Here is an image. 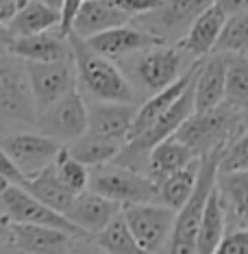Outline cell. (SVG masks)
Wrapping results in <instances>:
<instances>
[{
    "label": "cell",
    "instance_id": "obj_23",
    "mask_svg": "<svg viewBox=\"0 0 248 254\" xmlns=\"http://www.w3.org/2000/svg\"><path fill=\"white\" fill-rule=\"evenodd\" d=\"M59 22H61L59 9L50 7L44 0H26L18 9V13L7 22V26L13 37H24L57 28Z\"/></svg>",
    "mask_w": 248,
    "mask_h": 254
},
{
    "label": "cell",
    "instance_id": "obj_30",
    "mask_svg": "<svg viewBox=\"0 0 248 254\" xmlns=\"http://www.w3.org/2000/svg\"><path fill=\"white\" fill-rule=\"evenodd\" d=\"M216 55H229V57H246L248 55V11L244 13L229 15L224 20V26L220 31L216 46Z\"/></svg>",
    "mask_w": 248,
    "mask_h": 254
},
{
    "label": "cell",
    "instance_id": "obj_2",
    "mask_svg": "<svg viewBox=\"0 0 248 254\" xmlns=\"http://www.w3.org/2000/svg\"><path fill=\"white\" fill-rule=\"evenodd\" d=\"M115 63L142 102L178 80L196 61L181 48V44H159Z\"/></svg>",
    "mask_w": 248,
    "mask_h": 254
},
{
    "label": "cell",
    "instance_id": "obj_31",
    "mask_svg": "<svg viewBox=\"0 0 248 254\" xmlns=\"http://www.w3.org/2000/svg\"><path fill=\"white\" fill-rule=\"evenodd\" d=\"M53 170H55V174L59 176V181L66 185L74 195H79L81 191L87 189V185H89V167L83 165L74 157H70L66 148H61L59 154L55 157Z\"/></svg>",
    "mask_w": 248,
    "mask_h": 254
},
{
    "label": "cell",
    "instance_id": "obj_29",
    "mask_svg": "<svg viewBox=\"0 0 248 254\" xmlns=\"http://www.w3.org/2000/svg\"><path fill=\"white\" fill-rule=\"evenodd\" d=\"M229 57V55H227ZM224 105L240 113L248 111V59L229 57L227 83H224Z\"/></svg>",
    "mask_w": 248,
    "mask_h": 254
},
{
    "label": "cell",
    "instance_id": "obj_21",
    "mask_svg": "<svg viewBox=\"0 0 248 254\" xmlns=\"http://www.w3.org/2000/svg\"><path fill=\"white\" fill-rule=\"evenodd\" d=\"M129 22L131 20L124 13H120L115 7H111L107 0H85L74 15L70 33L81 39H89L102 31L129 24Z\"/></svg>",
    "mask_w": 248,
    "mask_h": 254
},
{
    "label": "cell",
    "instance_id": "obj_7",
    "mask_svg": "<svg viewBox=\"0 0 248 254\" xmlns=\"http://www.w3.org/2000/svg\"><path fill=\"white\" fill-rule=\"evenodd\" d=\"M211 4L213 0H161L157 9L133 18L131 24L151 33L164 44H178L194 20Z\"/></svg>",
    "mask_w": 248,
    "mask_h": 254
},
{
    "label": "cell",
    "instance_id": "obj_43",
    "mask_svg": "<svg viewBox=\"0 0 248 254\" xmlns=\"http://www.w3.org/2000/svg\"><path fill=\"white\" fill-rule=\"evenodd\" d=\"M44 2H48L50 7H55V9H61V2H63V0H44Z\"/></svg>",
    "mask_w": 248,
    "mask_h": 254
},
{
    "label": "cell",
    "instance_id": "obj_36",
    "mask_svg": "<svg viewBox=\"0 0 248 254\" xmlns=\"http://www.w3.org/2000/svg\"><path fill=\"white\" fill-rule=\"evenodd\" d=\"M85 0H63L61 2V22H59V28L61 33H66V35H70V28H72V22H74V15H77V11L81 9V4H83Z\"/></svg>",
    "mask_w": 248,
    "mask_h": 254
},
{
    "label": "cell",
    "instance_id": "obj_3",
    "mask_svg": "<svg viewBox=\"0 0 248 254\" xmlns=\"http://www.w3.org/2000/svg\"><path fill=\"white\" fill-rule=\"evenodd\" d=\"M244 128V113L222 102L207 111H194L174 132V137L198 159H203L213 150H224Z\"/></svg>",
    "mask_w": 248,
    "mask_h": 254
},
{
    "label": "cell",
    "instance_id": "obj_27",
    "mask_svg": "<svg viewBox=\"0 0 248 254\" xmlns=\"http://www.w3.org/2000/svg\"><path fill=\"white\" fill-rule=\"evenodd\" d=\"M63 148L68 150L70 157H74L91 170V167L111 163L115 159V154L120 152V148H122V141L107 139V137H100V135H94V132L85 130L81 137L72 139L70 143H66Z\"/></svg>",
    "mask_w": 248,
    "mask_h": 254
},
{
    "label": "cell",
    "instance_id": "obj_12",
    "mask_svg": "<svg viewBox=\"0 0 248 254\" xmlns=\"http://www.w3.org/2000/svg\"><path fill=\"white\" fill-rule=\"evenodd\" d=\"M24 65L37 111L77 89V70H74L72 57L48 63H24Z\"/></svg>",
    "mask_w": 248,
    "mask_h": 254
},
{
    "label": "cell",
    "instance_id": "obj_5",
    "mask_svg": "<svg viewBox=\"0 0 248 254\" xmlns=\"http://www.w3.org/2000/svg\"><path fill=\"white\" fill-rule=\"evenodd\" d=\"M224 150H213L200 159V172H198V183L192 193V198L185 202L181 211H176L174 226L168 237V244L159 254H196V239H198V226L203 209L207 204L213 185H216L218 167H220V157Z\"/></svg>",
    "mask_w": 248,
    "mask_h": 254
},
{
    "label": "cell",
    "instance_id": "obj_10",
    "mask_svg": "<svg viewBox=\"0 0 248 254\" xmlns=\"http://www.w3.org/2000/svg\"><path fill=\"white\" fill-rule=\"evenodd\" d=\"M0 148L7 152V157L18 165V170L26 178L48 167L63 148L59 141L37 132L35 128L11 130L0 135Z\"/></svg>",
    "mask_w": 248,
    "mask_h": 254
},
{
    "label": "cell",
    "instance_id": "obj_33",
    "mask_svg": "<svg viewBox=\"0 0 248 254\" xmlns=\"http://www.w3.org/2000/svg\"><path fill=\"white\" fill-rule=\"evenodd\" d=\"M213 254H248V230L227 228Z\"/></svg>",
    "mask_w": 248,
    "mask_h": 254
},
{
    "label": "cell",
    "instance_id": "obj_34",
    "mask_svg": "<svg viewBox=\"0 0 248 254\" xmlns=\"http://www.w3.org/2000/svg\"><path fill=\"white\" fill-rule=\"evenodd\" d=\"M107 2L118 9L120 13H124L129 20H133L144 13H151L153 9H157L161 0H107Z\"/></svg>",
    "mask_w": 248,
    "mask_h": 254
},
{
    "label": "cell",
    "instance_id": "obj_32",
    "mask_svg": "<svg viewBox=\"0 0 248 254\" xmlns=\"http://www.w3.org/2000/svg\"><path fill=\"white\" fill-rule=\"evenodd\" d=\"M248 170V128H244L233 141L224 148L218 172Z\"/></svg>",
    "mask_w": 248,
    "mask_h": 254
},
{
    "label": "cell",
    "instance_id": "obj_4",
    "mask_svg": "<svg viewBox=\"0 0 248 254\" xmlns=\"http://www.w3.org/2000/svg\"><path fill=\"white\" fill-rule=\"evenodd\" d=\"M37 109L26 78L24 61L0 48V135L35 128Z\"/></svg>",
    "mask_w": 248,
    "mask_h": 254
},
{
    "label": "cell",
    "instance_id": "obj_17",
    "mask_svg": "<svg viewBox=\"0 0 248 254\" xmlns=\"http://www.w3.org/2000/svg\"><path fill=\"white\" fill-rule=\"evenodd\" d=\"M74 237L81 235L39 224H11V246L24 254H66Z\"/></svg>",
    "mask_w": 248,
    "mask_h": 254
},
{
    "label": "cell",
    "instance_id": "obj_39",
    "mask_svg": "<svg viewBox=\"0 0 248 254\" xmlns=\"http://www.w3.org/2000/svg\"><path fill=\"white\" fill-rule=\"evenodd\" d=\"M26 0H0V22H7L18 13V9L24 4Z\"/></svg>",
    "mask_w": 248,
    "mask_h": 254
},
{
    "label": "cell",
    "instance_id": "obj_8",
    "mask_svg": "<svg viewBox=\"0 0 248 254\" xmlns=\"http://www.w3.org/2000/svg\"><path fill=\"white\" fill-rule=\"evenodd\" d=\"M35 130L59 141L61 146L83 135L87 130V100L83 98L79 87L42 111H37Z\"/></svg>",
    "mask_w": 248,
    "mask_h": 254
},
{
    "label": "cell",
    "instance_id": "obj_26",
    "mask_svg": "<svg viewBox=\"0 0 248 254\" xmlns=\"http://www.w3.org/2000/svg\"><path fill=\"white\" fill-rule=\"evenodd\" d=\"M224 233H227V215H224L220 193H218L216 185H213L209 198H207V204L203 209V217H200L196 254H213Z\"/></svg>",
    "mask_w": 248,
    "mask_h": 254
},
{
    "label": "cell",
    "instance_id": "obj_20",
    "mask_svg": "<svg viewBox=\"0 0 248 254\" xmlns=\"http://www.w3.org/2000/svg\"><path fill=\"white\" fill-rule=\"evenodd\" d=\"M224 20H227V15H224L216 4L207 7L203 13L194 20V24L189 26L185 37L178 42L181 48L185 50L194 61H200V59H205V57H209L213 53V46H216L218 37H220Z\"/></svg>",
    "mask_w": 248,
    "mask_h": 254
},
{
    "label": "cell",
    "instance_id": "obj_44",
    "mask_svg": "<svg viewBox=\"0 0 248 254\" xmlns=\"http://www.w3.org/2000/svg\"><path fill=\"white\" fill-rule=\"evenodd\" d=\"M7 187H9V183L4 181L2 176H0V195H2V191H4V189H7Z\"/></svg>",
    "mask_w": 248,
    "mask_h": 254
},
{
    "label": "cell",
    "instance_id": "obj_28",
    "mask_svg": "<svg viewBox=\"0 0 248 254\" xmlns=\"http://www.w3.org/2000/svg\"><path fill=\"white\" fill-rule=\"evenodd\" d=\"M91 239L105 250V254H148L137 244L133 233L129 230L122 213L115 219H111V222H109L100 233H96Z\"/></svg>",
    "mask_w": 248,
    "mask_h": 254
},
{
    "label": "cell",
    "instance_id": "obj_13",
    "mask_svg": "<svg viewBox=\"0 0 248 254\" xmlns=\"http://www.w3.org/2000/svg\"><path fill=\"white\" fill-rule=\"evenodd\" d=\"M137 113V102H100L87 100V130L115 141L129 139Z\"/></svg>",
    "mask_w": 248,
    "mask_h": 254
},
{
    "label": "cell",
    "instance_id": "obj_38",
    "mask_svg": "<svg viewBox=\"0 0 248 254\" xmlns=\"http://www.w3.org/2000/svg\"><path fill=\"white\" fill-rule=\"evenodd\" d=\"M218 9L222 11L224 15H235V13H244L248 11V0H213Z\"/></svg>",
    "mask_w": 248,
    "mask_h": 254
},
{
    "label": "cell",
    "instance_id": "obj_45",
    "mask_svg": "<svg viewBox=\"0 0 248 254\" xmlns=\"http://www.w3.org/2000/svg\"><path fill=\"white\" fill-rule=\"evenodd\" d=\"M244 124H246V128H248V111L244 113Z\"/></svg>",
    "mask_w": 248,
    "mask_h": 254
},
{
    "label": "cell",
    "instance_id": "obj_15",
    "mask_svg": "<svg viewBox=\"0 0 248 254\" xmlns=\"http://www.w3.org/2000/svg\"><path fill=\"white\" fill-rule=\"evenodd\" d=\"M122 213V206L118 202L105 198V195L85 189L74 198L72 206L66 211V217L77 226L83 235L94 237L100 233L111 219H115Z\"/></svg>",
    "mask_w": 248,
    "mask_h": 254
},
{
    "label": "cell",
    "instance_id": "obj_41",
    "mask_svg": "<svg viewBox=\"0 0 248 254\" xmlns=\"http://www.w3.org/2000/svg\"><path fill=\"white\" fill-rule=\"evenodd\" d=\"M11 42H13V35H11L9 26L4 22H0V48H9Z\"/></svg>",
    "mask_w": 248,
    "mask_h": 254
},
{
    "label": "cell",
    "instance_id": "obj_40",
    "mask_svg": "<svg viewBox=\"0 0 248 254\" xmlns=\"http://www.w3.org/2000/svg\"><path fill=\"white\" fill-rule=\"evenodd\" d=\"M11 246V222L0 211V248Z\"/></svg>",
    "mask_w": 248,
    "mask_h": 254
},
{
    "label": "cell",
    "instance_id": "obj_46",
    "mask_svg": "<svg viewBox=\"0 0 248 254\" xmlns=\"http://www.w3.org/2000/svg\"><path fill=\"white\" fill-rule=\"evenodd\" d=\"M18 254H24V252H18Z\"/></svg>",
    "mask_w": 248,
    "mask_h": 254
},
{
    "label": "cell",
    "instance_id": "obj_37",
    "mask_svg": "<svg viewBox=\"0 0 248 254\" xmlns=\"http://www.w3.org/2000/svg\"><path fill=\"white\" fill-rule=\"evenodd\" d=\"M66 254H105V250H102L91 237L81 235V237H74L72 239V244Z\"/></svg>",
    "mask_w": 248,
    "mask_h": 254
},
{
    "label": "cell",
    "instance_id": "obj_11",
    "mask_svg": "<svg viewBox=\"0 0 248 254\" xmlns=\"http://www.w3.org/2000/svg\"><path fill=\"white\" fill-rule=\"evenodd\" d=\"M0 211L11 224H39V226H53L68 230L72 235H83L63 213L53 211L31 195L22 185H9L0 195Z\"/></svg>",
    "mask_w": 248,
    "mask_h": 254
},
{
    "label": "cell",
    "instance_id": "obj_22",
    "mask_svg": "<svg viewBox=\"0 0 248 254\" xmlns=\"http://www.w3.org/2000/svg\"><path fill=\"white\" fill-rule=\"evenodd\" d=\"M194 159H198L196 154L189 150L183 141H178L174 135L157 143L151 152H148L146 161V174L155 185L164 183L168 176H172L174 172L183 170L187 163H192Z\"/></svg>",
    "mask_w": 248,
    "mask_h": 254
},
{
    "label": "cell",
    "instance_id": "obj_1",
    "mask_svg": "<svg viewBox=\"0 0 248 254\" xmlns=\"http://www.w3.org/2000/svg\"><path fill=\"white\" fill-rule=\"evenodd\" d=\"M72 46V61L77 70V87L85 100H100V102H137L135 89L126 80L120 65L94 48H89L85 39L70 33Z\"/></svg>",
    "mask_w": 248,
    "mask_h": 254
},
{
    "label": "cell",
    "instance_id": "obj_18",
    "mask_svg": "<svg viewBox=\"0 0 248 254\" xmlns=\"http://www.w3.org/2000/svg\"><path fill=\"white\" fill-rule=\"evenodd\" d=\"M227 61V55L216 53L198 61V70L194 76V111H207L224 102Z\"/></svg>",
    "mask_w": 248,
    "mask_h": 254
},
{
    "label": "cell",
    "instance_id": "obj_14",
    "mask_svg": "<svg viewBox=\"0 0 248 254\" xmlns=\"http://www.w3.org/2000/svg\"><path fill=\"white\" fill-rule=\"evenodd\" d=\"M85 42H87L89 48H94L96 53H100L102 57H107L111 61L126 59V57H131L135 53H142V50H148L153 46L164 44L157 37H153L151 33L133 26L131 22L122 26L109 28V31H102L94 37L85 39Z\"/></svg>",
    "mask_w": 248,
    "mask_h": 254
},
{
    "label": "cell",
    "instance_id": "obj_47",
    "mask_svg": "<svg viewBox=\"0 0 248 254\" xmlns=\"http://www.w3.org/2000/svg\"><path fill=\"white\" fill-rule=\"evenodd\" d=\"M246 59H248V55H246Z\"/></svg>",
    "mask_w": 248,
    "mask_h": 254
},
{
    "label": "cell",
    "instance_id": "obj_9",
    "mask_svg": "<svg viewBox=\"0 0 248 254\" xmlns=\"http://www.w3.org/2000/svg\"><path fill=\"white\" fill-rule=\"evenodd\" d=\"M122 217L137 239V244L148 254H159L168 244L176 211L159 204V202H140V204L122 206Z\"/></svg>",
    "mask_w": 248,
    "mask_h": 254
},
{
    "label": "cell",
    "instance_id": "obj_42",
    "mask_svg": "<svg viewBox=\"0 0 248 254\" xmlns=\"http://www.w3.org/2000/svg\"><path fill=\"white\" fill-rule=\"evenodd\" d=\"M0 254H18V252H15L13 246H2L0 248Z\"/></svg>",
    "mask_w": 248,
    "mask_h": 254
},
{
    "label": "cell",
    "instance_id": "obj_35",
    "mask_svg": "<svg viewBox=\"0 0 248 254\" xmlns=\"http://www.w3.org/2000/svg\"><path fill=\"white\" fill-rule=\"evenodd\" d=\"M0 176L9 185H24V181H26V176L22 174L18 170V165L7 157V152H4L2 148H0Z\"/></svg>",
    "mask_w": 248,
    "mask_h": 254
},
{
    "label": "cell",
    "instance_id": "obj_16",
    "mask_svg": "<svg viewBox=\"0 0 248 254\" xmlns=\"http://www.w3.org/2000/svg\"><path fill=\"white\" fill-rule=\"evenodd\" d=\"M7 50L24 63H48V61H61L72 57L70 35L61 33L59 26L37 33V35L13 37V42H11Z\"/></svg>",
    "mask_w": 248,
    "mask_h": 254
},
{
    "label": "cell",
    "instance_id": "obj_6",
    "mask_svg": "<svg viewBox=\"0 0 248 254\" xmlns=\"http://www.w3.org/2000/svg\"><path fill=\"white\" fill-rule=\"evenodd\" d=\"M87 189L118 202L120 206L140 204V202H155L157 198V185L142 172L118 163H105L89 170Z\"/></svg>",
    "mask_w": 248,
    "mask_h": 254
},
{
    "label": "cell",
    "instance_id": "obj_24",
    "mask_svg": "<svg viewBox=\"0 0 248 254\" xmlns=\"http://www.w3.org/2000/svg\"><path fill=\"white\" fill-rule=\"evenodd\" d=\"M22 187L31 195H35L39 202H44L46 206H50V209L57 213H63V215H66V211L70 209L74 198H77V195L59 181V176L55 174L53 163L48 167H44L42 172H37V174L28 176Z\"/></svg>",
    "mask_w": 248,
    "mask_h": 254
},
{
    "label": "cell",
    "instance_id": "obj_25",
    "mask_svg": "<svg viewBox=\"0 0 248 254\" xmlns=\"http://www.w3.org/2000/svg\"><path fill=\"white\" fill-rule=\"evenodd\" d=\"M198 172H200V159H194L192 163H187L183 170L174 172L168 176L164 183L157 185V198L155 202L168 206L172 211H181L185 206V202L192 198L196 183H198Z\"/></svg>",
    "mask_w": 248,
    "mask_h": 254
},
{
    "label": "cell",
    "instance_id": "obj_19",
    "mask_svg": "<svg viewBox=\"0 0 248 254\" xmlns=\"http://www.w3.org/2000/svg\"><path fill=\"white\" fill-rule=\"evenodd\" d=\"M216 189L224 206L227 228L248 230V170L218 172Z\"/></svg>",
    "mask_w": 248,
    "mask_h": 254
}]
</instances>
